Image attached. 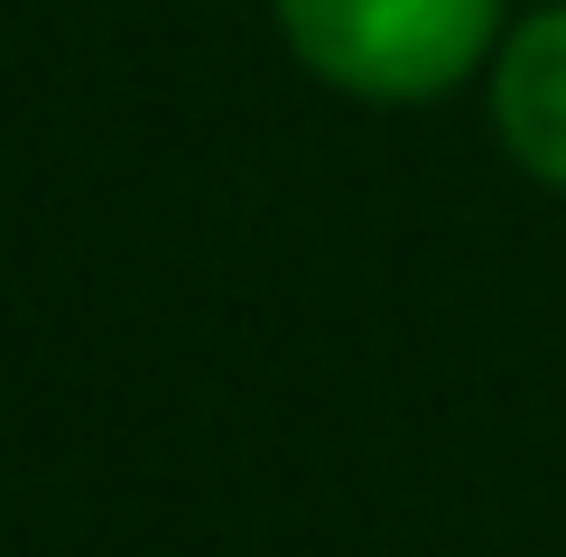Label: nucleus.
I'll return each mask as SVG.
<instances>
[{
    "mask_svg": "<svg viewBox=\"0 0 566 557\" xmlns=\"http://www.w3.org/2000/svg\"><path fill=\"white\" fill-rule=\"evenodd\" d=\"M306 75L363 103H428L502 46V0H279Z\"/></svg>",
    "mask_w": 566,
    "mask_h": 557,
    "instance_id": "f257e3e1",
    "label": "nucleus"
},
{
    "mask_svg": "<svg viewBox=\"0 0 566 557\" xmlns=\"http://www.w3.org/2000/svg\"><path fill=\"white\" fill-rule=\"evenodd\" d=\"M492 130L538 186L566 196V0L492 46Z\"/></svg>",
    "mask_w": 566,
    "mask_h": 557,
    "instance_id": "f03ea898",
    "label": "nucleus"
}]
</instances>
